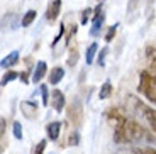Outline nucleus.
Masks as SVG:
<instances>
[{"mask_svg":"<svg viewBox=\"0 0 156 154\" xmlns=\"http://www.w3.org/2000/svg\"><path fill=\"white\" fill-rule=\"evenodd\" d=\"M114 142L122 146H156V135L133 119H121L115 124Z\"/></svg>","mask_w":156,"mask_h":154,"instance_id":"f257e3e1","label":"nucleus"},{"mask_svg":"<svg viewBox=\"0 0 156 154\" xmlns=\"http://www.w3.org/2000/svg\"><path fill=\"white\" fill-rule=\"evenodd\" d=\"M137 92L143 96H146L151 103L156 105V73L153 75L149 71H141Z\"/></svg>","mask_w":156,"mask_h":154,"instance_id":"f03ea898","label":"nucleus"},{"mask_svg":"<svg viewBox=\"0 0 156 154\" xmlns=\"http://www.w3.org/2000/svg\"><path fill=\"white\" fill-rule=\"evenodd\" d=\"M104 20H105V16H104V10H102V4H98L94 10V20H92V27H90L92 37H97L100 34L102 27H104Z\"/></svg>","mask_w":156,"mask_h":154,"instance_id":"7ed1b4c3","label":"nucleus"},{"mask_svg":"<svg viewBox=\"0 0 156 154\" xmlns=\"http://www.w3.org/2000/svg\"><path fill=\"white\" fill-rule=\"evenodd\" d=\"M82 117H83L82 102H80V98H75L70 103V107H68V119H70V122H75L78 125L82 122Z\"/></svg>","mask_w":156,"mask_h":154,"instance_id":"20e7f679","label":"nucleus"},{"mask_svg":"<svg viewBox=\"0 0 156 154\" xmlns=\"http://www.w3.org/2000/svg\"><path fill=\"white\" fill-rule=\"evenodd\" d=\"M61 0H51L49 5L46 9V19L48 20H56L59 17V12H61Z\"/></svg>","mask_w":156,"mask_h":154,"instance_id":"39448f33","label":"nucleus"},{"mask_svg":"<svg viewBox=\"0 0 156 154\" xmlns=\"http://www.w3.org/2000/svg\"><path fill=\"white\" fill-rule=\"evenodd\" d=\"M65 95H63L61 90H55V92H51V107L55 108L56 112H61L65 108Z\"/></svg>","mask_w":156,"mask_h":154,"instance_id":"423d86ee","label":"nucleus"},{"mask_svg":"<svg viewBox=\"0 0 156 154\" xmlns=\"http://www.w3.org/2000/svg\"><path fill=\"white\" fill-rule=\"evenodd\" d=\"M20 110H22V114L27 119H32V117L36 115V112H37V103H36L34 100H26V102H20Z\"/></svg>","mask_w":156,"mask_h":154,"instance_id":"0eeeda50","label":"nucleus"},{"mask_svg":"<svg viewBox=\"0 0 156 154\" xmlns=\"http://www.w3.org/2000/svg\"><path fill=\"white\" fill-rule=\"evenodd\" d=\"M46 69H48V65L46 61H37L36 63V68H34V73H32V83H39V81L44 78L46 75Z\"/></svg>","mask_w":156,"mask_h":154,"instance_id":"6e6552de","label":"nucleus"},{"mask_svg":"<svg viewBox=\"0 0 156 154\" xmlns=\"http://www.w3.org/2000/svg\"><path fill=\"white\" fill-rule=\"evenodd\" d=\"M119 154H156V149L148 146H133V147H126Z\"/></svg>","mask_w":156,"mask_h":154,"instance_id":"1a4fd4ad","label":"nucleus"},{"mask_svg":"<svg viewBox=\"0 0 156 154\" xmlns=\"http://www.w3.org/2000/svg\"><path fill=\"white\" fill-rule=\"evenodd\" d=\"M46 132L51 141H58L59 132H61V122H49L46 125Z\"/></svg>","mask_w":156,"mask_h":154,"instance_id":"9d476101","label":"nucleus"},{"mask_svg":"<svg viewBox=\"0 0 156 154\" xmlns=\"http://www.w3.org/2000/svg\"><path fill=\"white\" fill-rule=\"evenodd\" d=\"M63 78H65V68H63V66H56V68L51 69V73H49V83L51 85H58Z\"/></svg>","mask_w":156,"mask_h":154,"instance_id":"9b49d317","label":"nucleus"},{"mask_svg":"<svg viewBox=\"0 0 156 154\" xmlns=\"http://www.w3.org/2000/svg\"><path fill=\"white\" fill-rule=\"evenodd\" d=\"M17 61H19V51H12V53H9L7 56H5L2 61H0V66L5 69V68H10V66H14Z\"/></svg>","mask_w":156,"mask_h":154,"instance_id":"f8f14e48","label":"nucleus"},{"mask_svg":"<svg viewBox=\"0 0 156 154\" xmlns=\"http://www.w3.org/2000/svg\"><path fill=\"white\" fill-rule=\"evenodd\" d=\"M143 117H144V120L149 124V125H151L153 132L156 134V110H154V108L146 107V108H144V114H143Z\"/></svg>","mask_w":156,"mask_h":154,"instance_id":"ddd939ff","label":"nucleus"},{"mask_svg":"<svg viewBox=\"0 0 156 154\" xmlns=\"http://www.w3.org/2000/svg\"><path fill=\"white\" fill-rule=\"evenodd\" d=\"M110 93H112V83H110V80H105L104 81V85L100 86V92H98V98L100 100H105V98H109Z\"/></svg>","mask_w":156,"mask_h":154,"instance_id":"4468645a","label":"nucleus"},{"mask_svg":"<svg viewBox=\"0 0 156 154\" xmlns=\"http://www.w3.org/2000/svg\"><path fill=\"white\" fill-rule=\"evenodd\" d=\"M146 59H148V65L154 69V73H156V47H153V46L146 47Z\"/></svg>","mask_w":156,"mask_h":154,"instance_id":"2eb2a0df","label":"nucleus"},{"mask_svg":"<svg viewBox=\"0 0 156 154\" xmlns=\"http://www.w3.org/2000/svg\"><path fill=\"white\" fill-rule=\"evenodd\" d=\"M36 17H37V12H36V10H27L26 14H24L22 20H20L22 27H29V26H31V24L36 20Z\"/></svg>","mask_w":156,"mask_h":154,"instance_id":"dca6fc26","label":"nucleus"},{"mask_svg":"<svg viewBox=\"0 0 156 154\" xmlns=\"http://www.w3.org/2000/svg\"><path fill=\"white\" fill-rule=\"evenodd\" d=\"M98 51V46H97V43H92L88 47H87V53H85V61H87V65H92L94 63V56H95V53Z\"/></svg>","mask_w":156,"mask_h":154,"instance_id":"f3484780","label":"nucleus"},{"mask_svg":"<svg viewBox=\"0 0 156 154\" xmlns=\"http://www.w3.org/2000/svg\"><path fill=\"white\" fill-rule=\"evenodd\" d=\"M19 75H20V73H17V71H7V73H5L4 76H2V81H0V83H2V86L9 85V83H10L12 80L19 78Z\"/></svg>","mask_w":156,"mask_h":154,"instance_id":"a211bd4d","label":"nucleus"},{"mask_svg":"<svg viewBox=\"0 0 156 154\" xmlns=\"http://www.w3.org/2000/svg\"><path fill=\"white\" fill-rule=\"evenodd\" d=\"M39 92H41V96H43V105L46 107L48 102H49V90H48L46 85H41L39 86Z\"/></svg>","mask_w":156,"mask_h":154,"instance_id":"6ab92c4d","label":"nucleus"},{"mask_svg":"<svg viewBox=\"0 0 156 154\" xmlns=\"http://www.w3.org/2000/svg\"><path fill=\"white\" fill-rule=\"evenodd\" d=\"M107 53H109V47H102L100 49V53H98V66H105V56H107Z\"/></svg>","mask_w":156,"mask_h":154,"instance_id":"aec40b11","label":"nucleus"},{"mask_svg":"<svg viewBox=\"0 0 156 154\" xmlns=\"http://www.w3.org/2000/svg\"><path fill=\"white\" fill-rule=\"evenodd\" d=\"M46 146H48L46 139H43V141H39V142H37V146H36V147H34V151H32V154H43V152H44V149H46Z\"/></svg>","mask_w":156,"mask_h":154,"instance_id":"412c9836","label":"nucleus"},{"mask_svg":"<svg viewBox=\"0 0 156 154\" xmlns=\"http://www.w3.org/2000/svg\"><path fill=\"white\" fill-rule=\"evenodd\" d=\"M117 26H119V24H114V26L109 27V31H107V34H105V41H107V43H110V41L114 39V36H115V32H117Z\"/></svg>","mask_w":156,"mask_h":154,"instance_id":"4be33fe9","label":"nucleus"},{"mask_svg":"<svg viewBox=\"0 0 156 154\" xmlns=\"http://www.w3.org/2000/svg\"><path fill=\"white\" fill-rule=\"evenodd\" d=\"M14 137L22 141V125H20V122H14Z\"/></svg>","mask_w":156,"mask_h":154,"instance_id":"5701e85b","label":"nucleus"},{"mask_svg":"<svg viewBox=\"0 0 156 154\" xmlns=\"http://www.w3.org/2000/svg\"><path fill=\"white\" fill-rule=\"evenodd\" d=\"M76 61H78V53H76V49H73V51H70V56H68V66H75Z\"/></svg>","mask_w":156,"mask_h":154,"instance_id":"b1692460","label":"nucleus"},{"mask_svg":"<svg viewBox=\"0 0 156 154\" xmlns=\"http://www.w3.org/2000/svg\"><path fill=\"white\" fill-rule=\"evenodd\" d=\"M63 34H65V24H59V32H58V36H56V37H55V39H53V43H51V46L55 47V46H56V44H58V43H59V39H61V37H63Z\"/></svg>","mask_w":156,"mask_h":154,"instance_id":"393cba45","label":"nucleus"},{"mask_svg":"<svg viewBox=\"0 0 156 154\" xmlns=\"http://www.w3.org/2000/svg\"><path fill=\"white\" fill-rule=\"evenodd\" d=\"M92 12H94V10H92V9H88V7H87L85 10L82 12V24H83V26H85L87 20H88L90 17H92Z\"/></svg>","mask_w":156,"mask_h":154,"instance_id":"a878e982","label":"nucleus"},{"mask_svg":"<svg viewBox=\"0 0 156 154\" xmlns=\"http://www.w3.org/2000/svg\"><path fill=\"white\" fill-rule=\"evenodd\" d=\"M137 4H139V0H129V4H127V14H133V12L137 9Z\"/></svg>","mask_w":156,"mask_h":154,"instance_id":"bb28decb","label":"nucleus"},{"mask_svg":"<svg viewBox=\"0 0 156 154\" xmlns=\"http://www.w3.org/2000/svg\"><path fill=\"white\" fill-rule=\"evenodd\" d=\"M68 142H70L71 146H76V144H78V132H71L70 139H68Z\"/></svg>","mask_w":156,"mask_h":154,"instance_id":"cd10ccee","label":"nucleus"},{"mask_svg":"<svg viewBox=\"0 0 156 154\" xmlns=\"http://www.w3.org/2000/svg\"><path fill=\"white\" fill-rule=\"evenodd\" d=\"M19 78H20V81H22L24 85H27L29 81H31V80H29V75H27V71H22V73L19 75Z\"/></svg>","mask_w":156,"mask_h":154,"instance_id":"c85d7f7f","label":"nucleus"},{"mask_svg":"<svg viewBox=\"0 0 156 154\" xmlns=\"http://www.w3.org/2000/svg\"><path fill=\"white\" fill-rule=\"evenodd\" d=\"M5 124H7L5 122V117H2V119H0V134L2 135L5 134Z\"/></svg>","mask_w":156,"mask_h":154,"instance_id":"c756f323","label":"nucleus"},{"mask_svg":"<svg viewBox=\"0 0 156 154\" xmlns=\"http://www.w3.org/2000/svg\"><path fill=\"white\" fill-rule=\"evenodd\" d=\"M98 2H102V0H98Z\"/></svg>","mask_w":156,"mask_h":154,"instance_id":"7c9ffc66","label":"nucleus"}]
</instances>
